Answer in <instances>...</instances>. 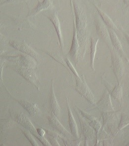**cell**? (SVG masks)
<instances>
[{
  "instance_id": "cell-2",
  "label": "cell",
  "mask_w": 129,
  "mask_h": 146,
  "mask_svg": "<svg viewBox=\"0 0 129 146\" xmlns=\"http://www.w3.org/2000/svg\"><path fill=\"white\" fill-rule=\"evenodd\" d=\"M73 6L76 21V27L77 32L79 33L80 40L82 42V40H83V33L87 27V17L83 8L78 2L74 1Z\"/></svg>"
},
{
  "instance_id": "cell-1",
  "label": "cell",
  "mask_w": 129,
  "mask_h": 146,
  "mask_svg": "<svg viewBox=\"0 0 129 146\" xmlns=\"http://www.w3.org/2000/svg\"><path fill=\"white\" fill-rule=\"evenodd\" d=\"M12 115L16 122H17L25 128L28 129L33 135L36 137L37 139L40 141L43 144L46 146H50L52 145L49 143L48 141L44 137L41 136L39 134L37 131V129L35 128L34 126L31 123L28 117H27L25 114H24V113L22 112H20L14 113L12 114Z\"/></svg>"
},
{
  "instance_id": "cell-8",
  "label": "cell",
  "mask_w": 129,
  "mask_h": 146,
  "mask_svg": "<svg viewBox=\"0 0 129 146\" xmlns=\"http://www.w3.org/2000/svg\"><path fill=\"white\" fill-rule=\"evenodd\" d=\"M79 41L77 38V31L76 27H75V20L74 18V34L73 40L72 43L71 49L68 53V55L74 62L77 63L78 61V55H79Z\"/></svg>"
},
{
  "instance_id": "cell-17",
  "label": "cell",
  "mask_w": 129,
  "mask_h": 146,
  "mask_svg": "<svg viewBox=\"0 0 129 146\" xmlns=\"http://www.w3.org/2000/svg\"><path fill=\"white\" fill-rule=\"evenodd\" d=\"M95 7L98 11L99 15H100V17L104 22V23L105 24V25L108 28H110L114 30L116 33L117 32L119 33V30L116 27V25H115V23H114L113 21H112L111 18L106 13H105L103 11H102V10H100V9L97 7V6H95Z\"/></svg>"
},
{
  "instance_id": "cell-26",
  "label": "cell",
  "mask_w": 129,
  "mask_h": 146,
  "mask_svg": "<svg viewBox=\"0 0 129 146\" xmlns=\"http://www.w3.org/2000/svg\"><path fill=\"white\" fill-rule=\"evenodd\" d=\"M23 134H24L25 136L26 137L28 140L30 141V142L31 143V144L32 145L34 146H39L38 143L35 140V139L33 138V136H32V133H31L30 131H26V130H24V131H22Z\"/></svg>"
},
{
  "instance_id": "cell-13",
  "label": "cell",
  "mask_w": 129,
  "mask_h": 146,
  "mask_svg": "<svg viewBox=\"0 0 129 146\" xmlns=\"http://www.w3.org/2000/svg\"><path fill=\"white\" fill-rule=\"evenodd\" d=\"M48 120L50 126H52L53 128L56 129V130L58 131L62 135L68 137L71 136V134L68 132L67 130H66V129L60 123V121L58 120L57 117L53 112L51 115L48 116Z\"/></svg>"
},
{
  "instance_id": "cell-4",
  "label": "cell",
  "mask_w": 129,
  "mask_h": 146,
  "mask_svg": "<svg viewBox=\"0 0 129 146\" xmlns=\"http://www.w3.org/2000/svg\"><path fill=\"white\" fill-rule=\"evenodd\" d=\"M13 69L28 81L35 88L38 90H39L40 82L32 68L25 67L22 66H16L13 67Z\"/></svg>"
},
{
  "instance_id": "cell-30",
  "label": "cell",
  "mask_w": 129,
  "mask_h": 146,
  "mask_svg": "<svg viewBox=\"0 0 129 146\" xmlns=\"http://www.w3.org/2000/svg\"><path fill=\"white\" fill-rule=\"evenodd\" d=\"M123 2L126 8H128L129 10V0H123Z\"/></svg>"
},
{
  "instance_id": "cell-32",
  "label": "cell",
  "mask_w": 129,
  "mask_h": 146,
  "mask_svg": "<svg viewBox=\"0 0 129 146\" xmlns=\"http://www.w3.org/2000/svg\"><path fill=\"white\" fill-rule=\"evenodd\" d=\"M96 1H101V0H96Z\"/></svg>"
},
{
  "instance_id": "cell-22",
  "label": "cell",
  "mask_w": 129,
  "mask_h": 146,
  "mask_svg": "<svg viewBox=\"0 0 129 146\" xmlns=\"http://www.w3.org/2000/svg\"><path fill=\"white\" fill-rule=\"evenodd\" d=\"M16 123L15 121L11 119H2L1 120V130L2 132L7 131L14 127Z\"/></svg>"
},
{
  "instance_id": "cell-27",
  "label": "cell",
  "mask_w": 129,
  "mask_h": 146,
  "mask_svg": "<svg viewBox=\"0 0 129 146\" xmlns=\"http://www.w3.org/2000/svg\"><path fill=\"white\" fill-rule=\"evenodd\" d=\"M65 62L66 64H67L68 67L69 68V69L70 70L72 73H73L76 76V77L80 78V77H79V75H78V74L77 73V71H76V70H75V68L73 66L72 64L71 63V62L68 59V58H66Z\"/></svg>"
},
{
  "instance_id": "cell-18",
  "label": "cell",
  "mask_w": 129,
  "mask_h": 146,
  "mask_svg": "<svg viewBox=\"0 0 129 146\" xmlns=\"http://www.w3.org/2000/svg\"><path fill=\"white\" fill-rule=\"evenodd\" d=\"M50 103L52 107V112L54 113V115L56 117H58L60 115V108L54 94V81H52V84L50 94Z\"/></svg>"
},
{
  "instance_id": "cell-21",
  "label": "cell",
  "mask_w": 129,
  "mask_h": 146,
  "mask_svg": "<svg viewBox=\"0 0 129 146\" xmlns=\"http://www.w3.org/2000/svg\"><path fill=\"white\" fill-rule=\"evenodd\" d=\"M122 87L120 83H118L115 88L111 91L110 94L112 96H113L116 100L119 101L120 102H121L122 97Z\"/></svg>"
},
{
  "instance_id": "cell-6",
  "label": "cell",
  "mask_w": 129,
  "mask_h": 146,
  "mask_svg": "<svg viewBox=\"0 0 129 146\" xmlns=\"http://www.w3.org/2000/svg\"><path fill=\"white\" fill-rule=\"evenodd\" d=\"M94 25L96 27V31L98 35L106 43L110 49L112 48L110 35L108 28L104 23L101 17H96L94 19Z\"/></svg>"
},
{
  "instance_id": "cell-19",
  "label": "cell",
  "mask_w": 129,
  "mask_h": 146,
  "mask_svg": "<svg viewBox=\"0 0 129 146\" xmlns=\"http://www.w3.org/2000/svg\"><path fill=\"white\" fill-rule=\"evenodd\" d=\"M54 8V6L50 0H44L43 2L39 3L38 5L36 7V8L34 9L31 12L30 16L33 17L42 11L48 10L49 9H52Z\"/></svg>"
},
{
  "instance_id": "cell-23",
  "label": "cell",
  "mask_w": 129,
  "mask_h": 146,
  "mask_svg": "<svg viewBox=\"0 0 129 146\" xmlns=\"http://www.w3.org/2000/svg\"><path fill=\"white\" fill-rule=\"evenodd\" d=\"M128 125H129V116H128L126 115H122L121 121L120 122L119 125L118 127L119 131H121L125 127L127 126Z\"/></svg>"
},
{
  "instance_id": "cell-3",
  "label": "cell",
  "mask_w": 129,
  "mask_h": 146,
  "mask_svg": "<svg viewBox=\"0 0 129 146\" xmlns=\"http://www.w3.org/2000/svg\"><path fill=\"white\" fill-rule=\"evenodd\" d=\"M111 54L112 68L118 83H120L122 78L123 76L125 68L121 57L115 48L112 47L110 49Z\"/></svg>"
},
{
  "instance_id": "cell-14",
  "label": "cell",
  "mask_w": 129,
  "mask_h": 146,
  "mask_svg": "<svg viewBox=\"0 0 129 146\" xmlns=\"http://www.w3.org/2000/svg\"><path fill=\"white\" fill-rule=\"evenodd\" d=\"M18 102L32 116L38 115L40 113V110L35 102L27 100H21Z\"/></svg>"
},
{
  "instance_id": "cell-12",
  "label": "cell",
  "mask_w": 129,
  "mask_h": 146,
  "mask_svg": "<svg viewBox=\"0 0 129 146\" xmlns=\"http://www.w3.org/2000/svg\"><path fill=\"white\" fill-rule=\"evenodd\" d=\"M97 106L100 110L104 112L113 111V106H112L109 92H106L103 94L100 100L97 104Z\"/></svg>"
},
{
  "instance_id": "cell-28",
  "label": "cell",
  "mask_w": 129,
  "mask_h": 146,
  "mask_svg": "<svg viewBox=\"0 0 129 146\" xmlns=\"http://www.w3.org/2000/svg\"><path fill=\"white\" fill-rule=\"evenodd\" d=\"M48 140L50 141V143H51V145L52 146H60V145L58 144V140H57V138H56V137L52 136H50V135H48Z\"/></svg>"
},
{
  "instance_id": "cell-24",
  "label": "cell",
  "mask_w": 129,
  "mask_h": 146,
  "mask_svg": "<svg viewBox=\"0 0 129 146\" xmlns=\"http://www.w3.org/2000/svg\"><path fill=\"white\" fill-rule=\"evenodd\" d=\"M89 124L91 125V127L94 129V131H96V133L98 135L99 133L101 127V125L100 124V123L96 118H94V119H93L91 121H90V122H89Z\"/></svg>"
},
{
  "instance_id": "cell-10",
  "label": "cell",
  "mask_w": 129,
  "mask_h": 146,
  "mask_svg": "<svg viewBox=\"0 0 129 146\" xmlns=\"http://www.w3.org/2000/svg\"><path fill=\"white\" fill-rule=\"evenodd\" d=\"M108 30L112 45L114 48H115L116 50L119 53L120 56L124 58L127 61H129V58L127 56L125 52H124L121 43L120 42L115 31L111 29L108 28Z\"/></svg>"
},
{
  "instance_id": "cell-16",
  "label": "cell",
  "mask_w": 129,
  "mask_h": 146,
  "mask_svg": "<svg viewBox=\"0 0 129 146\" xmlns=\"http://www.w3.org/2000/svg\"><path fill=\"white\" fill-rule=\"evenodd\" d=\"M66 103L67 106L68 113V121L69 123L70 129L71 134L74 137L76 138H79V134L78 132L77 124L76 123L75 119L74 118L73 114L72 113L71 110L70 108L69 104L68 102L67 98H66Z\"/></svg>"
},
{
  "instance_id": "cell-15",
  "label": "cell",
  "mask_w": 129,
  "mask_h": 146,
  "mask_svg": "<svg viewBox=\"0 0 129 146\" xmlns=\"http://www.w3.org/2000/svg\"><path fill=\"white\" fill-rule=\"evenodd\" d=\"M48 18L50 20V21L52 22V23H53V25L54 26L56 31L58 37L61 48H62V50H64V41H63L61 29H60V21L58 19V15L56 13L50 14V15L48 16Z\"/></svg>"
},
{
  "instance_id": "cell-5",
  "label": "cell",
  "mask_w": 129,
  "mask_h": 146,
  "mask_svg": "<svg viewBox=\"0 0 129 146\" xmlns=\"http://www.w3.org/2000/svg\"><path fill=\"white\" fill-rule=\"evenodd\" d=\"M83 80H82L80 78L76 77V90L84 96L90 104H96L94 96L87 85L84 78V76H82Z\"/></svg>"
},
{
  "instance_id": "cell-20",
  "label": "cell",
  "mask_w": 129,
  "mask_h": 146,
  "mask_svg": "<svg viewBox=\"0 0 129 146\" xmlns=\"http://www.w3.org/2000/svg\"><path fill=\"white\" fill-rule=\"evenodd\" d=\"M98 41V37H92L91 39V67L94 71V60L96 53V46Z\"/></svg>"
},
{
  "instance_id": "cell-7",
  "label": "cell",
  "mask_w": 129,
  "mask_h": 146,
  "mask_svg": "<svg viewBox=\"0 0 129 146\" xmlns=\"http://www.w3.org/2000/svg\"><path fill=\"white\" fill-rule=\"evenodd\" d=\"M10 44L13 47L18 50L19 51L23 52L29 56L32 57L37 61L41 60L40 57L37 52H35L32 48L26 44L24 41H10Z\"/></svg>"
},
{
  "instance_id": "cell-9",
  "label": "cell",
  "mask_w": 129,
  "mask_h": 146,
  "mask_svg": "<svg viewBox=\"0 0 129 146\" xmlns=\"http://www.w3.org/2000/svg\"><path fill=\"white\" fill-rule=\"evenodd\" d=\"M77 116L79 118V121L81 124V129L84 136L85 137V144L87 143V140L92 139L94 137V132L92 127L89 124H87V121L84 119L79 111H76Z\"/></svg>"
},
{
  "instance_id": "cell-25",
  "label": "cell",
  "mask_w": 129,
  "mask_h": 146,
  "mask_svg": "<svg viewBox=\"0 0 129 146\" xmlns=\"http://www.w3.org/2000/svg\"><path fill=\"white\" fill-rule=\"evenodd\" d=\"M47 54H48L50 57H52V58H54L56 61H58V63H60V64H62V65H64L68 70H69V71H70L69 69V68L68 67L67 65V64L66 63V62L64 61V60L62 59V57H60V56H58L56 54H52V53H49V52H48Z\"/></svg>"
},
{
  "instance_id": "cell-11",
  "label": "cell",
  "mask_w": 129,
  "mask_h": 146,
  "mask_svg": "<svg viewBox=\"0 0 129 146\" xmlns=\"http://www.w3.org/2000/svg\"><path fill=\"white\" fill-rule=\"evenodd\" d=\"M32 57L29 56L28 55H21L20 56H16L12 58L10 57L9 60L12 61L16 63H20V65L29 68H34L36 66V62L34 60Z\"/></svg>"
},
{
  "instance_id": "cell-33",
  "label": "cell",
  "mask_w": 129,
  "mask_h": 146,
  "mask_svg": "<svg viewBox=\"0 0 129 146\" xmlns=\"http://www.w3.org/2000/svg\"><path fill=\"white\" fill-rule=\"evenodd\" d=\"M127 146H129V144H128L127 145Z\"/></svg>"
},
{
  "instance_id": "cell-31",
  "label": "cell",
  "mask_w": 129,
  "mask_h": 146,
  "mask_svg": "<svg viewBox=\"0 0 129 146\" xmlns=\"http://www.w3.org/2000/svg\"><path fill=\"white\" fill-rule=\"evenodd\" d=\"M123 33L124 35V36L125 37L126 39V40L127 41L128 43L129 44V35L128 33H126V32H124L123 31Z\"/></svg>"
},
{
  "instance_id": "cell-29",
  "label": "cell",
  "mask_w": 129,
  "mask_h": 146,
  "mask_svg": "<svg viewBox=\"0 0 129 146\" xmlns=\"http://www.w3.org/2000/svg\"><path fill=\"white\" fill-rule=\"evenodd\" d=\"M37 131L38 133L41 136H44L45 135V133L46 132V131H45V130L43 129L42 128H37Z\"/></svg>"
}]
</instances>
